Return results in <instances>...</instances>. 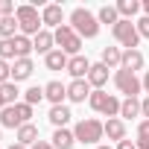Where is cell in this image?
I'll list each match as a JSON object with an SVG mask.
<instances>
[{
    "mask_svg": "<svg viewBox=\"0 0 149 149\" xmlns=\"http://www.w3.org/2000/svg\"><path fill=\"white\" fill-rule=\"evenodd\" d=\"M70 26L79 38H97V32H100V21L88 9H73L70 12Z\"/></svg>",
    "mask_w": 149,
    "mask_h": 149,
    "instance_id": "obj_1",
    "label": "cell"
},
{
    "mask_svg": "<svg viewBox=\"0 0 149 149\" xmlns=\"http://www.w3.org/2000/svg\"><path fill=\"white\" fill-rule=\"evenodd\" d=\"M15 18H18L21 35H26V38H29V35H38V32H41V24H44V21H41V15H38V9H35V6H29V3H26V6H18Z\"/></svg>",
    "mask_w": 149,
    "mask_h": 149,
    "instance_id": "obj_2",
    "label": "cell"
},
{
    "mask_svg": "<svg viewBox=\"0 0 149 149\" xmlns=\"http://www.w3.org/2000/svg\"><path fill=\"white\" fill-rule=\"evenodd\" d=\"M53 38H56L58 50H61V53H67L70 58H73V56H79V50H82V38L73 32V26H70V24H61V26L53 32Z\"/></svg>",
    "mask_w": 149,
    "mask_h": 149,
    "instance_id": "obj_3",
    "label": "cell"
},
{
    "mask_svg": "<svg viewBox=\"0 0 149 149\" xmlns=\"http://www.w3.org/2000/svg\"><path fill=\"white\" fill-rule=\"evenodd\" d=\"M73 134H76L79 143H100L102 134H105V123H100V120H94V117L79 120L76 129H73Z\"/></svg>",
    "mask_w": 149,
    "mask_h": 149,
    "instance_id": "obj_4",
    "label": "cell"
},
{
    "mask_svg": "<svg viewBox=\"0 0 149 149\" xmlns=\"http://www.w3.org/2000/svg\"><path fill=\"white\" fill-rule=\"evenodd\" d=\"M114 85L120 88V94H126V100H137V94H140V88H143V82L137 79V73H132V70H126V67H120V70L114 73Z\"/></svg>",
    "mask_w": 149,
    "mask_h": 149,
    "instance_id": "obj_5",
    "label": "cell"
},
{
    "mask_svg": "<svg viewBox=\"0 0 149 149\" xmlns=\"http://www.w3.org/2000/svg\"><path fill=\"white\" fill-rule=\"evenodd\" d=\"M111 32H114V38H117L126 50H137V44H140V32H137V26H134L132 21L120 18V24L111 26Z\"/></svg>",
    "mask_w": 149,
    "mask_h": 149,
    "instance_id": "obj_6",
    "label": "cell"
},
{
    "mask_svg": "<svg viewBox=\"0 0 149 149\" xmlns=\"http://www.w3.org/2000/svg\"><path fill=\"white\" fill-rule=\"evenodd\" d=\"M91 85H88V79H73L70 85H67V100H73V102H85V100H91Z\"/></svg>",
    "mask_w": 149,
    "mask_h": 149,
    "instance_id": "obj_7",
    "label": "cell"
},
{
    "mask_svg": "<svg viewBox=\"0 0 149 149\" xmlns=\"http://www.w3.org/2000/svg\"><path fill=\"white\" fill-rule=\"evenodd\" d=\"M67 73L73 79H88V73H91V61L85 58V56H73L70 61H67Z\"/></svg>",
    "mask_w": 149,
    "mask_h": 149,
    "instance_id": "obj_8",
    "label": "cell"
},
{
    "mask_svg": "<svg viewBox=\"0 0 149 149\" xmlns=\"http://www.w3.org/2000/svg\"><path fill=\"white\" fill-rule=\"evenodd\" d=\"M108 82V67L100 61V64H91V73H88V85L91 88H97V91H102V85Z\"/></svg>",
    "mask_w": 149,
    "mask_h": 149,
    "instance_id": "obj_9",
    "label": "cell"
},
{
    "mask_svg": "<svg viewBox=\"0 0 149 149\" xmlns=\"http://www.w3.org/2000/svg\"><path fill=\"white\" fill-rule=\"evenodd\" d=\"M32 58H15L12 64V82H21V79H29L32 76Z\"/></svg>",
    "mask_w": 149,
    "mask_h": 149,
    "instance_id": "obj_10",
    "label": "cell"
},
{
    "mask_svg": "<svg viewBox=\"0 0 149 149\" xmlns=\"http://www.w3.org/2000/svg\"><path fill=\"white\" fill-rule=\"evenodd\" d=\"M61 18H64V12H61V6H56V3H50V6H44V12H41V21H44V26H61Z\"/></svg>",
    "mask_w": 149,
    "mask_h": 149,
    "instance_id": "obj_11",
    "label": "cell"
},
{
    "mask_svg": "<svg viewBox=\"0 0 149 149\" xmlns=\"http://www.w3.org/2000/svg\"><path fill=\"white\" fill-rule=\"evenodd\" d=\"M53 44H56V38H53V32H47V29H41V32L32 38V50H38V53H44V56L53 53Z\"/></svg>",
    "mask_w": 149,
    "mask_h": 149,
    "instance_id": "obj_12",
    "label": "cell"
},
{
    "mask_svg": "<svg viewBox=\"0 0 149 149\" xmlns=\"http://www.w3.org/2000/svg\"><path fill=\"white\" fill-rule=\"evenodd\" d=\"M44 97H47L53 105H61V100L67 97V85H61V82H47V85H44Z\"/></svg>",
    "mask_w": 149,
    "mask_h": 149,
    "instance_id": "obj_13",
    "label": "cell"
},
{
    "mask_svg": "<svg viewBox=\"0 0 149 149\" xmlns=\"http://www.w3.org/2000/svg\"><path fill=\"white\" fill-rule=\"evenodd\" d=\"M70 117H73V114H70L67 105H53V108H50V123H53L56 129H64V126L70 123Z\"/></svg>",
    "mask_w": 149,
    "mask_h": 149,
    "instance_id": "obj_14",
    "label": "cell"
},
{
    "mask_svg": "<svg viewBox=\"0 0 149 149\" xmlns=\"http://www.w3.org/2000/svg\"><path fill=\"white\" fill-rule=\"evenodd\" d=\"M0 126H3V129H21V126H24L15 105H6L3 111H0Z\"/></svg>",
    "mask_w": 149,
    "mask_h": 149,
    "instance_id": "obj_15",
    "label": "cell"
},
{
    "mask_svg": "<svg viewBox=\"0 0 149 149\" xmlns=\"http://www.w3.org/2000/svg\"><path fill=\"white\" fill-rule=\"evenodd\" d=\"M73 143H76V134L67 132V129H56L53 132V146L56 149H73Z\"/></svg>",
    "mask_w": 149,
    "mask_h": 149,
    "instance_id": "obj_16",
    "label": "cell"
},
{
    "mask_svg": "<svg viewBox=\"0 0 149 149\" xmlns=\"http://www.w3.org/2000/svg\"><path fill=\"white\" fill-rule=\"evenodd\" d=\"M120 67H126V70L137 73V70L143 67V53H140V50H126V53H123V64H120Z\"/></svg>",
    "mask_w": 149,
    "mask_h": 149,
    "instance_id": "obj_17",
    "label": "cell"
},
{
    "mask_svg": "<svg viewBox=\"0 0 149 149\" xmlns=\"http://www.w3.org/2000/svg\"><path fill=\"white\" fill-rule=\"evenodd\" d=\"M44 61H47V67H50V70H67L70 56H67V53H61V50H53L50 56H44Z\"/></svg>",
    "mask_w": 149,
    "mask_h": 149,
    "instance_id": "obj_18",
    "label": "cell"
},
{
    "mask_svg": "<svg viewBox=\"0 0 149 149\" xmlns=\"http://www.w3.org/2000/svg\"><path fill=\"white\" fill-rule=\"evenodd\" d=\"M105 134H108V140H126V126H123V120H117V117H111L108 123H105Z\"/></svg>",
    "mask_w": 149,
    "mask_h": 149,
    "instance_id": "obj_19",
    "label": "cell"
},
{
    "mask_svg": "<svg viewBox=\"0 0 149 149\" xmlns=\"http://www.w3.org/2000/svg\"><path fill=\"white\" fill-rule=\"evenodd\" d=\"M18 143H21V146H35V143H38V129H35L32 123L21 126V129H18Z\"/></svg>",
    "mask_w": 149,
    "mask_h": 149,
    "instance_id": "obj_20",
    "label": "cell"
},
{
    "mask_svg": "<svg viewBox=\"0 0 149 149\" xmlns=\"http://www.w3.org/2000/svg\"><path fill=\"white\" fill-rule=\"evenodd\" d=\"M102 64L111 70V67H120L123 64V53L120 47H102Z\"/></svg>",
    "mask_w": 149,
    "mask_h": 149,
    "instance_id": "obj_21",
    "label": "cell"
},
{
    "mask_svg": "<svg viewBox=\"0 0 149 149\" xmlns=\"http://www.w3.org/2000/svg\"><path fill=\"white\" fill-rule=\"evenodd\" d=\"M12 44H15V53H18V58H29V53H32V41L26 38V35H15L12 38Z\"/></svg>",
    "mask_w": 149,
    "mask_h": 149,
    "instance_id": "obj_22",
    "label": "cell"
},
{
    "mask_svg": "<svg viewBox=\"0 0 149 149\" xmlns=\"http://www.w3.org/2000/svg\"><path fill=\"white\" fill-rule=\"evenodd\" d=\"M97 21H100V24H111V26H117V24H120V12H117V6H102L100 15H97Z\"/></svg>",
    "mask_w": 149,
    "mask_h": 149,
    "instance_id": "obj_23",
    "label": "cell"
},
{
    "mask_svg": "<svg viewBox=\"0 0 149 149\" xmlns=\"http://www.w3.org/2000/svg\"><path fill=\"white\" fill-rule=\"evenodd\" d=\"M137 114H140V102H137V100H123V102H120V117L132 120V117H137Z\"/></svg>",
    "mask_w": 149,
    "mask_h": 149,
    "instance_id": "obj_24",
    "label": "cell"
},
{
    "mask_svg": "<svg viewBox=\"0 0 149 149\" xmlns=\"http://www.w3.org/2000/svg\"><path fill=\"white\" fill-rule=\"evenodd\" d=\"M137 9H140V3H137V0H120V3H117V12L129 21V18H134L137 15Z\"/></svg>",
    "mask_w": 149,
    "mask_h": 149,
    "instance_id": "obj_25",
    "label": "cell"
},
{
    "mask_svg": "<svg viewBox=\"0 0 149 149\" xmlns=\"http://www.w3.org/2000/svg\"><path fill=\"white\" fill-rule=\"evenodd\" d=\"M15 29H21L18 26V18H0V35H3V38H15L18 35Z\"/></svg>",
    "mask_w": 149,
    "mask_h": 149,
    "instance_id": "obj_26",
    "label": "cell"
},
{
    "mask_svg": "<svg viewBox=\"0 0 149 149\" xmlns=\"http://www.w3.org/2000/svg\"><path fill=\"white\" fill-rule=\"evenodd\" d=\"M137 149H149V120H140L137 126Z\"/></svg>",
    "mask_w": 149,
    "mask_h": 149,
    "instance_id": "obj_27",
    "label": "cell"
},
{
    "mask_svg": "<svg viewBox=\"0 0 149 149\" xmlns=\"http://www.w3.org/2000/svg\"><path fill=\"white\" fill-rule=\"evenodd\" d=\"M0 58H3V61H9V58H18L12 38H0Z\"/></svg>",
    "mask_w": 149,
    "mask_h": 149,
    "instance_id": "obj_28",
    "label": "cell"
},
{
    "mask_svg": "<svg viewBox=\"0 0 149 149\" xmlns=\"http://www.w3.org/2000/svg\"><path fill=\"white\" fill-rule=\"evenodd\" d=\"M88 102H91V108H94V111H100V114H102V108H105V102H108V94H105V91H94Z\"/></svg>",
    "mask_w": 149,
    "mask_h": 149,
    "instance_id": "obj_29",
    "label": "cell"
},
{
    "mask_svg": "<svg viewBox=\"0 0 149 149\" xmlns=\"http://www.w3.org/2000/svg\"><path fill=\"white\" fill-rule=\"evenodd\" d=\"M24 97H26V100H24L26 105H35V102H41V100H44V88H38V85H35V88H29Z\"/></svg>",
    "mask_w": 149,
    "mask_h": 149,
    "instance_id": "obj_30",
    "label": "cell"
},
{
    "mask_svg": "<svg viewBox=\"0 0 149 149\" xmlns=\"http://www.w3.org/2000/svg\"><path fill=\"white\" fill-rule=\"evenodd\" d=\"M3 94H6V102H9V105H15V100H18V94H21V91H18V85H15V82H6V85H3Z\"/></svg>",
    "mask_w": 149,
    "mask_h": 149,
    "instance_id": "obj_31",
    "label": "cell"
},
{
    "mask_svg": "<svg viewBox=\"0 0 149 149\" xmlns=\"http://www.w3.org/2000/svg\"><path fill=\"white\" fill-rule=\"evenodd\" d=\"M15 108H18V117H21V123L26 126V123H29V117H32V105H26V102H15Z\"/></svg>",
    "mask_w": 149,
    "mask_h": 149,
    "instance_id": "obj_32",
    "label": "cell"
},
{
    "mask_svg": "<svg viewBox=\"0 0 149 149\" xmlns=\"http://www.w3.org/2000/svg\"><path fill=\"white\" fill-rule=\"evenodd\" d=\"M6 82H12V64L0 58V85H6Z\"/></svg>",
    "mask_w": 149,
    "mask_h": 149,
    "instance_id": "obj_33",
    "label": "cell"
},
{
    "mask_svg": "<svg viewBox=\"0 0 149 149\" xmlns=\"http://www.w3.org/2000/svg\"><path fill=\"white\" fill-rule=\"evenodd\" d=\"M15 3H9V0H0V18H15Z\"/></svg>",
    "mask_w": 149,
    "mask_h": 149,
    "instance_id": "obj_34",
    "label": "cell"
},
{
    "mask_svg": "<svg viewBox=\"0 0 149 149\" xmlns=\"http://www.w3.org/2000/svg\"><path fill=\"white\" fill-rule=\"evenodd\" d=\"M134 26H137V32H140V38H149V18H146V15H143V18H140V21H137Z\"/></svg>",
    "mask_w": 149,
    "mask_h": 149,
    "instance_id": "obj_35",
    "label": "cell"
},
{
    "mask_svg": "<svg viewBox=\"0 0 149 149\" xmlns=\"http://www.w3.org/2000/svg\"><path fill=\"white\" fill-rule=\"evenodd\" d=\"M117 149H137V143H134V140H120Z\"/></svg>",
    "mask_w": 149,
    "mask_h": 149,
    "instance_id": "obj_36",
    "label": "cell"
},
{
    "mask_svg": "<svg viewBox=\"0 0 149 149\" xmlns=\"http://www.w3.org/2000/svg\"><path fill=\"white\" fill-rule=\"evenodd\" d=\"M140 114H143V117H146V120H149V97H146V100H143V102H140Z\"/></svg>",
    "mask_w": 149,
    "mask_h": 149,
    "instance_id": "obj_37",
    "label": "cell"
},
{
    "mask_svg": "<svg viewBox=\"0 0 149 149\" xmlns=\"http://www.w3.org/2000/svg\"><path fill=\"white\" fill-rule=\"evenodd\" d=\"M29 149H56V146H53V143H47V140H38V143H35V146H29Z\"/></svg>",
    "mask_w": 149,
    "mask_h": 149,
    "instance_id": "obj_38",
    "label": "cell"
},
{
    "mask_svg": "<svg viewBox=\"0 0 149 149\" xmlns=\"http://www.w3.org/2000/svg\"><path fill=\"white\" fill-rule=\"evenodd\" d=\"M6 105H9V102H6V94H3V85H0V111H3Z\"/></svg>",
    "mask_w": 149,
    "mask_h": 149,
    "instance_id": "obj_39",
    "label": "cell"
},
{
    "mask_svg": "<svg viewBox=\"0 0 149 149\" xmlns=\"http://www.w3.org/2000/svg\"><path fill=\"white\" fill-rule=\"evenodd\" d=\"M143 88L149 91V70H146V76H143Z\"/></svg>",
    "mask_w": 149,
    "mask_h": 149,
    "instance_id": "obj_40",
    "label": "cell"
},
{
    "mask_svg": "<svg viewBox=\"0 0 149 149\" xmlns=\"http://www.w3.org/2000/svg\"><path fill=\"white\" fill-rule=\"evenodd\" d=\"M143 12H146V18H149V0H143Z\"/></svg>",
    "mask_w": 149,
    "mask_h": 149,
    "instance_id": "obj_41",
    "label": "cell"
},
{
    "mask_svg": "<svg viewBox=\"0 0 149 149\" xmlns=\"http://www.w3.org/2000/svg\"><path fill=\"white\" fill-rule=\"evenodd\" d=\"M9 149H26V146H21V143H12V146H9Z\"/></svg>",
    "mask_w": 149,
    "mask_h": 149,
    "instance_id": "obj_42",
    "label": "cell"
},
{
    "mask_svg": "<svg viewBox=\"0 0 149 149\" xmlns=\"http://www.w3.org/2000/svg\"><path fill=\"white\" fill-rule=\"evenodd\" d=\"M97 149H111V146H97Z\"/></svg>",
    "mask_w": 149,
    "mask_h": 149,
    "instance_id": "obj_43",
    "label": "cell"
}]
</instances>
